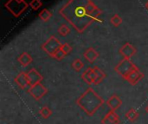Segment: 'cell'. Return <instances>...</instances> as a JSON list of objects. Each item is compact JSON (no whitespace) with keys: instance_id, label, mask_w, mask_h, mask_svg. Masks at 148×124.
Listing matches in <instances>:
<instances>
[{"instance_id":"cell-1","label":"cell","mask_w":148,"mask_h":124,"mask_svg":"<svg viewBox=\"0 0 148 124\" xmlns=\"http://www.w3.org/2000/svg\"><path fill=\"white\" fill-rule=\"evenodd\" d=\"M59 14L78 33H83L95 22H101L102 10L92 0H68Z\"/></svg>"},{"instance_id":"cell-2","label":"cell","mask_w":148,"mask_h":124,"mask_svg":"<svg viewBox=\"0 0 148 124\" xmlns=\"http://www.w3.org/2000/svg\"><path fill=\"white\" fill-rule=\"evenodd\" d=\"M77 105L88 115L94 116L95 112L103 105L104 100L94 91L93 88H88L76 100Z\"/></svg>"},{"instance_id":"cell-3","label":"cell","mask_w":148,"mask_h":124,"mask_svg":"<svg viewBox=\"0 0 148 124\" xmlns=\"http://www.w3.org/2000/svg\"><path fill=\"white\" fill-rule=\"evenodd\" d=\"M4 6L15 17H18L28 8V3L24 0H8Z\"/></svg>"},{"instance_id":"cell-4","label":"cell","mask_w":148,"mask_h":124,"mask_svg":"<svg viewBox=\"0 0 148 124\" xmlns=\"http://www.w3.org/2000/svg\"><path fill=\"white\" fill-rule=\"evenodd\" d=\"M62 44L60 42V41L54 35H51L42 45V49L50 57H54L56 53L59 51L62 48Z\"/></svg>"},{"instance_id":"cell-5","label":"cell","mask_w":148,"mask_h":124,"mask_svg":"<svg viewBox=\"0 0 148 124\" xmlns=\"http://www.w3.org/2000/svg\"><path fill=\"white\" fill-rule=\"evenodd\" d=\"M137 68V66L130 60V59H123L119 64H117L114 67V71L125 79L127 75H129L134 69Z\"/></svg>"},{"instance_id":"cell-6","label":"cell","mask_w":148,"mask_h":124,"mask_svg":"<svg viewBox=\"0 0 148 124\" xmlns=\"http://www.w3.org/2000/svg\"><path fill=\"white\" fill-rule=\"evenodd\" d=\"M28 92L31 95V97L35 100L38 101L42 97H44V95L47 94L48 90L42 83H38L35 85L29 86V88L28 89Z\"/></svg>"},{"instance_id":"cell-7","label":"cell","mask_w":148,"mask_h":124,"mask_svg":"<svg viewBox=\"0 0 148 124\" xmlns=\"http://www.w3.org/2000/svg\"><path fill=\"white\" fill-rule=\"evenodd\" d=\"M119 53L123 57V59H131L137 53V49L134 45L127 42L120 48Z\"/></svg>"},{"instance_id":"cell-8","label":"cell","mask_w":148,"mask_h":124,"mask_svg":"<svg viewBox=\"0 0 148 124\" xmlns=\"http://www.w3.org/2000/svg\"><path fill=\"white\" fill-rule=\"evenodd\" d=\"M143 78H144V74H143V73L140 71V69L137 67V68L134 69L129 75H127L124 79L127 80L130 85H137Z\"/></svg>"},{"instance_id":"cell-9","label":"cell","mask_w":148,"mask_h":124,"mask_svg":"<svg viewBox=\"0 0 148 124\" xmlns=\"http://www.w3.org/2000/svg\"><path fill=\"white\" fill-rule=\"evenodd\" d=\"M27 77H28V80H29V86L35 85L38 83H41L43 79L42 76L34 68L30 69L28 73H27Z\"/></svg>"},{"instance_id":"cell-10","label":"cell","mask_w":148,"mask_h":124,"mask_svg":"<svg viewBox=\"0 0 148 124\" xmlns=\"http://www.w3.org/2000/svg\"><path fill=\"white\" fill-rule=\"evenodd\" d=\"M14 81L22 89H26L28 86H29L27 73H25L24 72L18 73L17 76H16V78L14 79Z\"/></svg>"},{"instance_id":"cell-11","label":"cell","mask_w":148,"mask_h":124,"mask_svg":"<svg viewBox=\"0 0 148 124\" xmlns=\"http://www.w3.org/2000/svg\"><path fill=\"white\" fill-rule=\"evenodd\" d=\"M106 104H108V106L110 108L111 110H118L121 104H122V100L120 98V97H118L117 95H113L111 96L106 102Z\"/></svg>"},{"instance_id":"cell-12","label":"cell","mask_w":148,"mask_h":124,"mask_svg":"<svg viewBox=\"0 0 148 124\" xmlns=\"http://www.w3.org/2000/svg\"><path fill=\"white\" fill-rule=\"evenodd\" d=\"M82 79L85 81V83H87L88 85H92L94 84V81L95 79V74L94 73L93 68L91 67H88L85 72L82 74Z\"/></svg>"},{"instance_id":"cell-13","label":"cell","mask_w":148,"mask_h":124,"mask_svg":"<svg viewBox=\"0 0 148 124\" xmlns=\"http://www.w3.org/2000/svg\"><path fill=\"white\" fill-rule=\"evenodd\" d=\"M83 55H84L85 59H86L88 62L94 63V62L95 61V60L99 57L100 54H99V52H97L94 47H89V48H88V49L84 52Z\"/></svg>"},{"instance_id":"cell-14","label":"cell","mask_w":148,"mask_h":124,"mask_svg":"<svg viewBox=\"0 0 148 124\" xmlns=\"http://www.w3.org/2000/svg\"><path fill=\"white\" fill-rule=\"evenodd\" d=\"M32 60H33V59H32L31 55L26 52L22 53L17 58V61L19 62V64L22 66H28L32 62Z\"/></svg>"},{"instance_id":"cell-15","label":"cell","mask_w":148,"mask_h":124,"mask_svg":"<svg viewBox=\"0 0 148 124\" xmlns=\"http://www.w3.org/2000/svg\"><path fill=\"white\" fill-rule=\"evenodd\" d=\"M93 70H94V73L95 74V79L94 81V85H97L106 78V73L98 66H95L93 68Z\"/></svg>"},{"instance_id":"cell-16","label":"cell","mask_w":148,"mask_h":124,"mask_svg":"<svg viewBox=\"0 0 148 124\" xmlns=\"http://www.w3.org/2000/svg\"><path fill=\"white\" fill-rule=\"evenodd\" d=\"M38 16H39V18H40L42 21H43V22H48V21L51 18V16H52V13H51V11L49 10L48 9H43L38 14Z\"/></svg>"},{"instance_id":"cell-17","label":"cell","mask_w":148,"mask_h":124,"mask_svg":"<svg viewBox=\"0 0 148 124\" xmlns=\"http://www.w3.org/2000/svg\"><path fill=\"white\" fill-rule=\"evenodd\" d=\"M126 117L131 122L134 123L137 120V118L139 117V113L134 110V109H130L127 113H126Z\"/></svg>"},{"instance_id":"cell-18","label":"cell","mask_w":148,"mask_h":124,"mask_svg":"<svg viewBox=\"0 0 148 124\" xmlns=\"http://www.w3.org/2000/svg\"><path fill=\"white\" fill-rule=\"evenodd\" d=\"M58 34L62 36H67L70 33V28L67 24H62L58 28Z\"/></svg>"},{"instance_id":"cell-19","label":"cell","mask_w":148,"mask_h":124,"mask_svg":"<svg viewBox=\"0 0 148 124\" xmlns=\"http://www.w3.org/2000/svg\"><path fill=\"white\" fill-rule=\"evenodd\" d=\"M39 114H40L44 119H47V118H49V117H51V115H52V110H51L49 107L44 106V107H42V108L39 110Z\"/></svg>"},{"instance_id":"cell-20","label":"cell","mask_w":148,"mask_h":124,"mask_svg":"<svg viewBox=\"0 0 148 124\" xmlns=\"http://www.w3.org/2000/svg\"><path fill=\"white\" fill-rule=\"evenodd\" d=\"M110 22H111V24H112L113 26L118 27V26H120V25L122 23V18H121L118 14H114V15L111 17V19H110Z\"/></svg>"},{"instance_id":"cell-21","label":"cell","mask_w":148,"mask_h":124,"mask_svg":"<svg viewBox=\"0 0 148 124\" xmlns=\"http://www.w3.org/2000/svg\"><path fill=\"white\" fill-rule=\"evenodd\" d=\"M83 66H84V64L80 59L75 60L72 63V67L75 72H80L83 68Z\"/></svg>"},{"instance_id":"cell-22","label":"cell","mask_w":148,"mask_h":124,"mask_svg":"<svg viewBox=\"0 0 148 124\" xmlns=\"http://www.w3.org/2000/svg\"><path fill=\"white\" fill-rule=\"evenodd\" d=\"M34 10H37L38 9H40L42 5V3L41 0H31V2L29 4Z\"/></svg>"},{"instance_id":"cell-23","label":"cell","mask_w":148,"mask_h":124,"mask_svg":"<svg viewBox=\"0 0 148 124\" xmlns=\"http://www.w3.org/2000/svg\"><path fill=\"white\" fill-rule=\"evenodd\" d=\"M61 49L63 51V53H64L66 55H68L69 54H70V53L72 52V50H73L72 47H71L69 43H64V44H62Z\"/></svg>"},{"instance_id":"cell-24","label":"cell","mask_w":148,"mask_h":124,"mask_svg":"<svg viewBox=\"0 0 148 124\" xmlns=\"http://www.w3.org/2000/svg\"><path fill=\"white\" fill-rule=\"evenodd\" d=\"M65 56H66V54L63 53V51L62 49H60L59 51H57L56 53V54L54 55L53 58L56 59V60H63L65 58Z\"/></svg>"},{"instance_id":"cell-25","label":"cell","mask_w":148,"mask_h":124,"mask_svg":"<svg viewBox=\"0 0 148 124\" xmlns=\"http://www.w3.org/2000/svg\"><path fill=\"white\" fill-rule=\"evenodd\" d=\"M101 123L102 124H119L115 122H113L111 120H109L107 117H105L102 120H101Z\"/></svg>"},{"instance_id":"cell-26","label":"cell","mask_w":148,"mask_h":124,"mask_svg":"<svg viewBox=\"0 0 148 124\" xmlns=\"http://www.w3.org/2000/svg\"><path fill=\"white\" fill-rule=\"evenodd\" d=\"M145 5H146V8L147 9V10H148V1L146 3V4H145Z\"/></svg>"},{"instance_id":"cell-27","label":"cell","mask_w":148,"mask_h":124,"mask_svg":"<svg viewBox=\"0 0 148 124\" xmlns=\"http://www.w3.org/2000/svg\"><path fill=\"white\" fill-rule=\"evenodd\" d=\"M146 111H147V112L148 113V105L147 106V107H146Z\"/></svg>"}]
</instances>
